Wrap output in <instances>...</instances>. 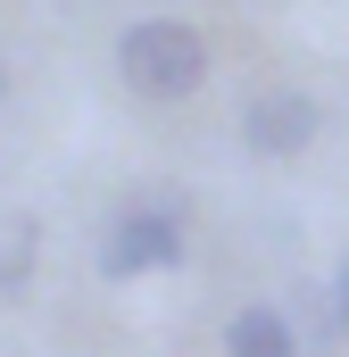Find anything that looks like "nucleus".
Wrapping results in <instances>:
<instances>
[{"label": "nucleus", "instance_id": "2", "mask_svg": "<svg viewBox=\"0 0 349 357\" xmlns=\"http://www.w3.org/2000/svg\"><path fill=\"white\" fill-rule=\"evenodd\" d=\"M167 266H183V216L174 208H125L100 241V274L133 282V274H167Z\"/></svg>", "mask_w": 349, "mask_h": 357}, {"label": "nucleus", "instance_id": "5", "mask_svg": "<svg viewBox=\"0 0 349 357\" xmlns=\"http://www.w3.org/2000/svg\"><path fill=\"white\" fill-rule=\"evenodd\" d=\"M325 307H333V341H349V258L333 266V282H325Z\"/></svg>", "mask_w": 349, "mask_h": 357}, {"label": "nucleus", "instance_id": "1", "mask_svg": "<svg viewBox=\"0 0 349 357\" xmlns=\"http://www.w3.org/2000/svg\"><path fill=\"white\" fill-rule=\"evenodd\" d=\"M117 75L142 100H191V91L208 84V33L183 25V17H142L117 42Z\"/></svg>", "mask_w": 349, "mask_h": 357}, {"label": "nucleus", "instance_id": "4", "mask_svg": "<svg viewBox=\"0 0 349 357\" xmlns=\"http://www.w3.org/2000/svg\"><path fill=\"white\" fill-rule=\"evenodd\" d=\"M225 357H299V333L283 307H242L225 324Z\"/></svg>", "mask_w": 349, "mask_h": 357}, {"label": "nucleus", "instance_id": "3", "mask_svg": "<svg viewBox=\"0 0 349 357\" xmlns=\"http://www.w3.org/2000/svg\"><path fill=\"white\" fill-rule=\"evenodd\" d=\"M325 133V108L308 91H250L242 100V150L250 158H299Z\"/></svg>", "mask_w": 349, "mask_h": 357}, {"label": "nucleus", "instance_id": "6", "mask_svg": "<svg viewBox=\"0 0 349 357\" xmlns=\"http://www.w3.org/2000/svg\"><path fill=\"white\" fill-rule=\"evenodd\" d=\"M0 100H8V67H0Z\"/></svg>", "mask_w": 349, "mask_h": 357}]
</instances>
